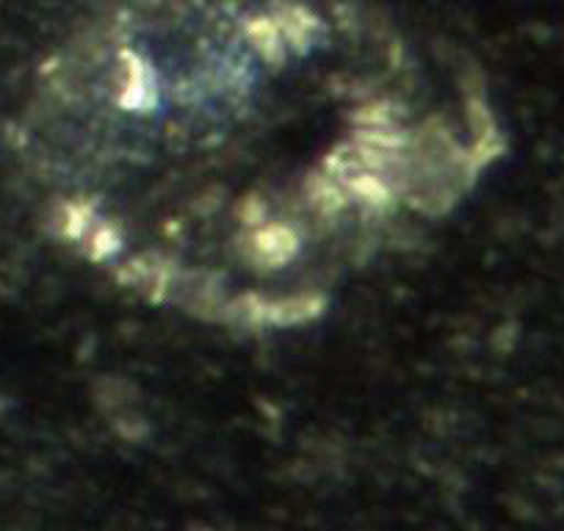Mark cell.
Listing matches in <instances>:
<instances>
[{
	"label": "cell",
	"mask_w": 564,
	"mask_h": 531,
	"mask_svg": "<svg viewBox=\"0 0 564 531\" xmlns=\"http://www.w3.org/2000/svg\"><path fill=\"white\" fill-rule=\"evenodd\" d=\"M25 128L64 249L238 338L311 327L503 153L479 69L366 0H100Z\"/></svg>",
	"instance_id": "1"
}]
</instances>
